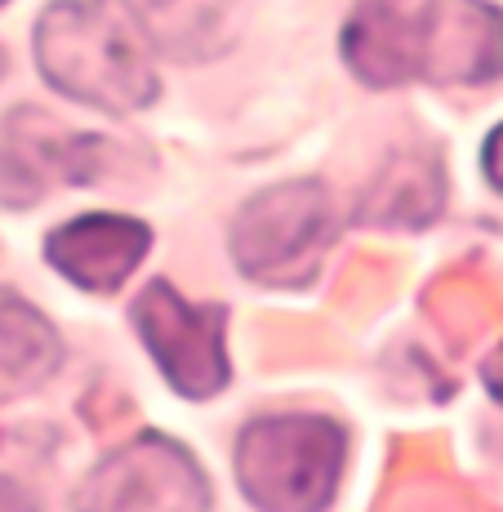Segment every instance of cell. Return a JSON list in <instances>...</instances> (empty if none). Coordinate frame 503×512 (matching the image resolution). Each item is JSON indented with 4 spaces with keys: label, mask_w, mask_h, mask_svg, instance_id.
<instances>
[{
    "label": "cell",
    "mask_w": 503,
    "mask_h": 512,
    "mask_svg": "<svg viewBox=\"0 0 503 512\" xmlns=\"http://www.w3.org/2000/svg\"><path fill=\"white\" fill-rule=\"evenodd\" d=\"M138 18L116 0H58L36 23V67L58 94L98 112H134L156 98Z\"/></svg>",
    "instance_id": "obj_1"
},
{
    "label": "cell",
    "mask_w": 503,
    "mask_h": 512,
    "mask_svg": "<svg viewBox=\"0 0 503 512\" xmlns=\"http://www.w3.org/2000/svg\"><path fill=\"white\" fill-rule=\"evenodd\" d=\"M348 437L321 415H276L241 432L236 468L259 508H325L339 486Z\"/></svg>",
    "instance_id": "obj_2"
},
{
    "label": "cell",
    "mask_w": 503,
    "mask_h": 512,
    "mask_svg": "<svg viewBox=\"0 0 503 512\" xmlns=\"http://www.w3.org/2000/svg\"><path fill=\"white\" fill-rule=\"evenodd\" d=\"M330 245V201L312 179L281 183L254 196L232 228V259L263 285H303Z\"/></svg>",
    "instance_id": "obj_3"
},
{
    "label": "cell",
    "mask_w": 503,
    "mask_h": 512,
    "mask_svg": "<svg viewBox=\"0 0 503 512\" xmlns=\"http://www.w3.org/2000/svg\"><path fill=\"white\" fill-rule=\"evenodd\" d=\"M107 152L98 134H67L36 107H18L0 121V201L32 205L54 183H94Z\"/></svg>",
    "instance_id": "obj_4"
},
{
    "label": "cell",
    "mask_w": 503,
    "mask_h": 512,
    "mask_svg": "<svg viewBox=\"0 0 503 512\" xmlns=\"http://www.w3.org/2000/svg\"><path fill=\"white\" fill-rule=\"evenodd\" d=\"M134 321L143 330V343L152 348L156 366L183 397L201 401L228 383L223 361V308H187L165 281L147 285V294L134 303Z\"/></svg>",
    "instance_id": "obj_5"
},
{
    "label": "cell",
    "mask_w": 503,
    "mask_h": 512,
    "mask_svg": "<svg viewBox=\"0 0 503 512\" xmlns=\"http://www.w3.org/2000/svg\"><path fill=\"white\" fill-rule=\"evenodd\" d=\"M503 72V14L486 0H428L414 18V76L486 85Z\"/></svg>",
    "instance_id": "obj_6"
},
{
    "label": "cell",
    "mask_w": 503,
    "mask_h": 512,
    "mask_svg": "<svg viewBox=\"0 0 503 512\" xmlns=\"http://www.w3.org/2000/svg\"><path fill=\"white\" fill-rule=\"evenodd\" d=\"M147 245H152V232L143 223L125 219V214H85L49 236L45 259L81 290L107 294L138 268Z\"/></svg>",
    "instance_id": "obj_7"
},
{
    "label": "cell",
    "mask_w": 503,
    "mask_h": 512,
    "mask_svg": "<svg viewBox=\"0 0 503 512\" xmlns=\"http://www.w3.org/2000/svg\"><path fill=\"white\" fill-rule=\"evenodd\" d=\"M441 165L437 156H414V161H392L383 179L370 187L357 219L366 223H401V228H423L441 214Z\"/></svg>",
    "instance_id": "obj_8"
},
{
    "label": "cell",
    "mask_w": 503,
    "mask_h": 512,
    "mask_svg": "<svg viewBox=\"0 0 503 512\" xmlns=\"http://www.w3.org/2000/svg\"><path fill=\"white\" fill-rule=\"evenodd\" d=\"M138 27L174 58H205L219 45L232 0H130Z\"/></svg>",
    "instance_id": "obj_9"
},
{
    "label": "cell",
    "mask_w": 503,
    "mask_h": 512,
    "mask_svg": "<svg viewBox=\"0 0 503 512\" xmlns=\"http://www.w3.org/2000/svg\"><path fill=\"white\" fill-rule=\"evenodd\" d=\"M58 357L63 348H58L54 326L14 290H0V374L45 379L58 370Z\"/></svg>",
    "instance_id": "obj_10"
},
{
    "label": "cell",
    "mask_w": 503,
    "mask_h": 512,
    "mask_svg": "<svg viewBox=\"0 0 503 512\" xmlns=\"http://www.w3.org/2000/svg\"><path fill=\"white\" fill-rule=\"evenodd\" d=\"M481 165H486V179L495 192H503V125L486 139V152H481Z\"/></svg>",
    "instance_id": "obj_11"
},
{
    "label": "cell",
    "mask_w": 503,
    "mask_h": 512,
    "mask_svg": "<svg viewBox=\"0 0 503 512\" xmlns=\"http://www.w3.org/2000/svg\"><path fill=\"white\" fill-rule=\"evenodd\" d=\"M486 383H490V392H495V397H503V348H499V357L486 366Z\"/></svg>",
    "instance_id": "obj_12"
},
{
    "label": "cell",
    "mask_w": 503,
    "mask_h": 512,
    "mask_svg": "<svg viewBox=\"0 0 503 512\" xmlns=\"http://www.w3.org/2000/svg\"><path fill=\"white\" fill-rule=\"evenodd\" d=\"M0 5H5V0H0Z\"/></svg>",
    "instance_id": "obj_13"
}]
</instances>
